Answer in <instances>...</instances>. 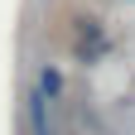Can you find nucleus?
Wrapping results in <instances>:
<instances>
[{
	"label": "nucleus",
	"mask_w": 135,
	"mask_h": 135,
	"mask_svg": "<svg viewBox=\"0 0 135 135\" xmlns=\"http://www.w3.org/2000/svg\"><path fill=\"white\" fill-rule=\"evenodd\" d=\"M39 92H44V97H58V92H63V73H58L53 63L39 73Z\"/></svg>",
	"instance_id": "1"
}]
</instances>
